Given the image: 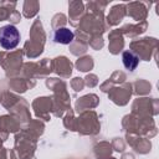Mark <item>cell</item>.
Here are the masks:
<instances>
[{"label":"cell","instance_id":"6da1fadb","mask_svg":"<svg viewBox=\"0 0 159 159\" xmlns=\"http://www.w3.org/2000/svg\"><path fill=\"white\" fill-rule=\"evenodd\" d=\"M19 41H20V34L14 25H5L0 29V45L4 48L11 50L17 46Z\"/></svg>","mask_w":159,"mask_h":159},{"label":"cell","instance_id":"7a4b0ae2","mask_svg":"<svg viewBox=\"0 0 159 159\" xmlns=\"http://www.w3.org/2000/svg\"><path fill=\"white\" fill-rule=\"evenodd\" d=\"M73 37H75V34L70 29H66V27L58 29L53 34V40L57 43H62V45H67V43L72 42Z\"/></svg>","mask_w":159,"mask_h":159},{"label":"cell","instance_id":"3957f363","mask_svg":"<svg viewBox=\"0 0 159 159\" xmlns=\"http://www.w3.org/2000/svg\"><path fill=\"white\" fill-rule=\"evenodd\" d=\"M122 60H123V65H124V67H125L127 70H129V71H134V70L137 68L138 63H139V57H138L135 53L130 52V51H125V52H123Z\"/></svg>","mask_w":159,"mask_h":159}]
</instances>
